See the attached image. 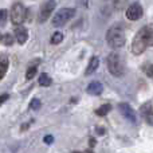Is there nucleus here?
Masks as SVG:
<instances>
[{
    "label": "nucleus",
    "mask_w": 153,
    "mask_h": 153,
    "mask_svg": "<svg viewBox=\"0 0 153 153\" xmlns=\"http://www.w3.org/2000/svg\"><path fill=\"white\" fill-rule=\"evenodd\" d=\"M7 19V10H0V23H4Z\"/></svg>",
    "instance_id": "obj_20"
},
{
    "label": "nucleus",
    "mask_w": 153,
    "mask_h": 153,
    "mask_svg": "<svg viewBox=\"0 0 153 153\" xmlns=\"http://www.w3.org/2000/svg\"><path fill=\"white\" fill-rule=\"evenodd\" d=\"M140 110H141V114H143V116L146 118L148 124L152 125V122H153V118H152V102L144 103V105L141 106Z\"/></svg>",
    "instance_id": "obj_10"
},
{
    "label": "nucleus",
    "mask_w": 153,
    "mask_h": 153,
    "mask_svg": "<svg viewBox=\"0 0 153 153\" xmlns=\"http://www.w3.org/2000/svg\"><path fill=\"white\" fill-rule=\"evenodd\" d=\"M27 18V10L23 4L20 3H15L12 5V11H11V20H12L13 24L19 26L22 24Z\"/></svg>",
    "instance_id": "obj_5"
},
{
    "label": "nucleus",
    "mask_w": 153,
    "mask_h": 153,
    "mask_svg": "<svg viewBox=\"0 0 153 153\" xmlns=\"http://www.w3.org/2000/svg\"><path fill=\"white\" fill-rule=\"evenodd\" d=\"M53 141H54L53 136H46V137H45V143L48 144V145H50V144H53Z\"/></svg>",
    "instance_id": "obj_21"
},
{
    "label": "nucleus",
    "mask_w": 153,
    "mask_h": 153,
    "mask_svg": "<svg viewBox=\"0 0 153 153\" xmlns=\"http://www.w3.org/2000/svg\"><path fill=\"white\" fill-rule=\"evenodd\" d=\"M15 36H16V40H18L19 45H24V43L27 42V39H28V31H27V28L19 26L18 28L15 30Z\"/></svg>",
    "instance_id": "obj_9"
},
{
    "label": "nucleus",
    "mask_w": 153,
    "mask_h": 153,
    "mask_svg": "<svg viewBox=\"0 0 153 153\" xmlns=\"http://www.w3.org/2000/svg\"><path fill=\"white\" fill-rule=\"evenodd\" d=\"M98 67H100V59H98V56H93L91 61L89 62V66H87L86 73H85V74H86V75L93 74V73H94Z\"/></svg>",
    "instance_id": "obj_13"
},
{
    "label": "nucleus",
    "mask_w": 153,
    "mask_h": 153,
    "mask_svg": "<svg viewBox=\"0 0 153 153\" xmlns=\"http://www.w3.org/2000/svg\"><path fill=\"white\" fill-rule=\"evenodd\" d=\"M0 42H3L5 46H11L13 43V38L11 34H5V35H1V40Z\"/></svg>",
    "instance_id": "obj_17"
},
{
    "label": "nucleus",
    "mask_w": 153,
    "mask_h": 153,
    "mask_svg": "<svg viewBox=\"0 0 153 153\" xmlns=\"http://www.w3.org/2000/svg\"><path fill=\"white\" fill-rule=\"evenodd\" d=\"M143 16V7L140 3H133L126 10V18L129 20H138Z\"/></svg>",
    "instance_id": "obj_7"
},
{
    "label": "nucleus",
    "mask_w": 153,
    "mask_h": 153,
    "mask_svg": "<svg viewBox=\"0 0 153 153\" xmlns=\"http://www.w3.org/2000/svg\"><path fill=\"white\" fill-rule=\"evenodd\" d=\"M30 109H31V110H39L40 109V101L38 100V98H34V100L31 101V103H30Z\"/></svg>",
    "instance_id": "obj_19"
},
{
    "label": "nucleus",
    "mask_w": 153,
    "mask_h": 153,
    "mask_svg": "<svg viewBox=\"0 0 153 153\" xmlns=\"http://www.w3.org/2000/svg\"><path fill=\"white\" fill-rule=\"evenodd\" d=\"M106 40L109 46L113 48H120L125 45L126 36H125V28L121 23H116L108 30L106 32Z\"/></svg>",
    "instance_id": "obj_2"
},
{
    "label": "nucleus",
    "mask_w": 153,
    "mask_h": 153,
    "mask_svg": "<svg viewBox=\"0 0 153 153\" xmlns=\"http://www.w3.org/2000/svg\"><path fill=\"white\" fill-rule=\"evenodd\" d=\"M75 15V10L74 8H62L58 12L55 13L53 19V26L54 27H62Z\"/></svg>",
    "instance_id": "obj_4"
},
{
    "label": "nucleus",
    "mask_w": 153,
    "mask_h": 153,
    "mask_svg": "<svg viewBox=\"0 0 153 153\" xmlns=\"http://www.w3.org/2000/svg\"><path fill=\"white\" fill-rule=\"evenodd\" d=\"M118 109H120V111H121V114L128 120V121L133 122V124H136V122H137L136 113H134V110L130 108V105H128V103H120Z\"/></svg>",
    "instance_id": "obj_8"
},
{
    "label": "nucleus",
    "mask_w": 153,
    "mask_h": 153,
    "mask_svg": "<svg viewBox=\"0 0 153 153\" xmlns=\"http://www.w3.org/2000/svg\"><path fill=\"white\" fill-rule=\"evenodd\" d=\"M62 40H63V35H62L61 32H55V34H53V36H51V43H53V45H58Z\"/></svg>",
    "instance_id": "obj_18"
},
{
    "label": "nucleus",
    "mask_w": 153,
    "mask_h": 153,
    "mask_svg": "<svg viewBox=\"0 0 153 153\" xmlns=\"http://www.w3.org/2000/svg\"><path fill=\"white\" fill-rule=\"evenodd\" d=\"M7 70H8V56L5 54H1L0 55V81L7 74Z\"/></svg>",
    "instance_id": "obj_11"
},
{
    "label": "nucleus",
    "mask_w": 153,
    "mask_h": 153,
    "mask_svg": "<svg viewBox=\"0 0 153 153\" xmlns=\"http://www.w3.org/2000/svg\"><path fill=\"white\" fill-rule=\"evenodd\" d=\"M97 130H98V132H97L98 134H103V133H105V132H103V129H102V128H101V129H100V128H98Z\"/></svg>",
    "instance_id": "obj_24"
},
{
    "label": "nucleus",
    "mask_w": 153,
    "mask_h": 153,
    "mask_svg": "<svg viewBox=\"0 0 153 153\" xmlns=\"http://www.w3.org/2000/svg\"><path fill=\"white\" fill-rule=\"evenodd\" d=\"M0 40H1V34H0Z\"/></svg>",
    "instance_id": "obj_25"
},
{
    "label": "nucleus",
    "mask_w": 153,
    "mask_h": 153,
    "mask_svg": "<svg viewBox=\"0 0 153 153\" xmlns=\"http://www.w3.org/2000/svg\"><path fill=\"white\" fill-rule=\"evenodd\" d=\"M108 69L114 76H122L125 74V61L118 53H111L108 56Z\"/></svg>",
    "instance_id": "obj_3"
},
{
    "label": "nucleus",
    "mask_w": 153,
    "mask_h": 153,
    "mask_svg": "<svg viewBox=\"0 0 153 153\" xmlns=\"http://www.w3.org/2000/svg\"><path fill=\"white\" fill-rule=\"evenodd\" d=\"M51 78L48 74H46V73H43V74H40L39 76V85L40 86H50L51 85Z\"/></svg>",
    "instance_id": "obj_16"
},
{
    "label": "nucleus",
    "mask_w": 153,
    "mask_h": 153,
    "mask_svg": "<svg viewBox=\"0 0 153 153\" xmlns=\"http://www.w3.org/2000/svg\"><path fill=\"white\" fill-rule=\"evenodd\" d=\"M145 70H146V74H148V76L151 78V76H152V66H151V65H146Z\"/></svg>",
    "instance_id": "obj_22"
},
{
    "label": "nucleus",
    "mask_w": 153,
    "mask_h": 153,
    "mask_svg": "<svg viewBox=\"0 0 153 153\" xmlns=\"http://www.w3.org/2000/svg\"><path fill=\"white\" fill-rule=\"evenodd\" d=\"M7 100H8V94H3V95H0V105H1V103H4Z\"/></svg>",
    "instance_id": "obj_23"
},
{
    "label": "nucleus",
    "mask_w": 153,
    "mask_h": 153,
    "mask_svg": "<svg viewBox=\"0 0 153 153\" xmlns=\"http://www.w3.org/2000/svg\"><path fill=\"white\" fill-rule=\"evenodd\" d=\"M102 85L100 82H91V83L87 86V93L91 95H100L102 93Z\"/></svg>",
    "instance_id": "obj_12"
},
{
    "label": "nucleus",
    "mask_w": 153,
    "mask_h": 153,
    "mask_svg": "<svg viewBox=\"0 0 153 153\" xmlns=\"http://www.w3.org/2000/svg\"><path fill=\"white\" fill-rule=\"evenodd\" d=\"M39 59L38 61H34L32 63H30L28 69H27V73H26V78L27 79H32L36 74V70H38V65H39Z\"/></svg>",
    "instance_id": "obj_14"
},
{
    "label": "nucleus",
    "mask_w": 153,
    "mask_h": 153,
    "mask_svg": "<svg viewBox=\"0 0 153 153\" xmlns=\"http://www.w3.org/2000/svg\"><path fill=\"white\" fill-rule=\"evenodd\" d=\"M54 10H55V1H54V0H48V1H46L45 4L42 5L40 12H39V22L40 23H43V22L47 20L48 16L53 13Z\"/></svg>",
    "instance_id": "obj_6"
},
{
    "label": "nucleus",
    "mask_w": 153,
    "mask_h": 153,
    "mask_svg": "<svg viewBox=\"0 0 153 153\" xmlns=\"http://www.w3.org/2000/svg\"><path fill=\"white\" fill-rule=\"evenodd\" d=\"M110 110H111V105L105 103V105L100 106V108L95 110V114H97V116H106V114H108Z\"/></svg>",
    "instance_id": "obj_15"
},
{
    "label": "nucleus",
    "mask_w": 153,
    "mask_h": 153,
    "mask_svg": "<svg viewBox=\"0 0 153 153\" xmlns=\"http://www.w3.org/2000/svg\"><path fill=\"white\" fill-rule=\"evenodd\" d=\"M152 43H153V30L151 26H146L137 32L132 46H130V51H132L134 55H140Z\"/></svg>",
    "instance_id": "obj_1"
}]
</instances>
